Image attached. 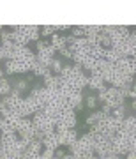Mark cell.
Wrapping results in <instances>:
<instances>
[{"label": "cell", "instance_id": "8", "mask_svg": "<svg viewBox=\"0 0 136 159\" xmlns=\"http://www.w3.org/2000/svg\"><path fill=\"white\" fill-rule=\"evenodd\" d=\"M39 156H41V159H53V150L51 148H43Z\"/></svg>", "mask_w": 136, "mask_h": 159}, {"label": "cell", "instance_id": "12", "mask_svg": "<svg viewBox=\"0 0 136 159\" xmlns=\"http://www.w3.org/2000/svg\"><path fill=\"white\" fill-rule=\"evenodd\" d=\"M0 43H2V39H0Z\"/></svg>", "mask_w": 136, "mask_h": 159}, {"label": "cell", "instance_id": "4", "mask_svg": "<svg viewBox=\"0 0 136 159\" xmlns=\"http://www.w3.org/2000/svg\"><path fill=\"white\" fill-rule=\"evenodd\" d=\"M12 92V85L7 78H0V96H9Z\"/></svg>", "mask_w": 136, "mask_h": 159}, {"label": "cell", "instance_id": "10", "mask_svg": "<svg viewBox=\"0 0 136 159\" xmlns=\"http://www.w3.org/2000/svg\"><path fill=\"white\" fill-rule=\"evenodd\" d=\"M125 159H136V150H129L125 154Z\"/></svg>", "mask_w": 136, "mask_h": 159}, {"label": "cell", "instance_id": "5", "mask_svg": "<svg viewBox=\"0 0 136 159\" xmlns=\"http://www.w3.org/2000/svg\"><path fill=\"white\" fill-rule=\"evenodd\" d=\"M62 67H64L62 60L53 57V60H51V66H50V71H51V73L55 74V76H58V74H60V71H62Z\"/></svg>", "mask_w": 136, "mask_h": 159}, {"label": "cell", "instance_id": "9", "mask_svg": "<svg viewBox=\"0 0 136 159\" xmlns=\"http://www.w3.org/2000/svg\"><path fill=\"white\" fill-rule=\"evenodd\" d=\"M60 55H62L66 60H73V51L69 50V48H66V50H62L60 51Z\"/></svg>", "mask_w": 136, "mask_h": 159}, {"label": "cell", "instance_id": "2", "mask_svg": "<svg viewBox=\"0 0 136 159\" xmlns=\"http://www.w3.org/2000/svg\"><path fill=\"white\" fill-rule=\"evenodd\" d=\"M83 94V104H85V108L88 110H96L97 108V104H99V101H97V97L96 94H92V92H81Z\"/></svg>", "mask_w": 136, "mask_h": 159}, {"label": "cell", "instance_id": "11", "mask_svg": "<svg viewBox=\"0 0 136 159\" xmlns=\"http://www.w3.org/2000/svg\"><path fill=\"white\" fill-rule=\"evenodd\" d=\"M0 78H4V69H2V64H0Z\"/></svg>", "mask_w": 136, "mask_h": 159}, {"label": "cell", "instance_id": "7", "mask_svg": "<svg viewBox=\"0 0 136 159\" xmlns=\"http://www.w3.org/2000/svg\"><path fill=\"white\" fill-rule=\"evenodd\" d=\"M71 35L74 39H81V37H85V30H83V27H71Z\"/></svg>", "mask_w": 136, "mask_h": 159}, {"label": "cell", "instance_id": "1", "mask_svg": "<svg viewBox=\"0 0 136 159\" xmlns=\"http://www.w3.org/2000/svg\"><path fill=\"white\" fill-rule=\"evenodd\" d=\"M50 44L55 48V51H62V50H66V48H67L66 37H64V35H58V34H53V35H51Z\"/></svg>", "mask_w": 136, "mask_h": 159}, {"label": "cell", "instance_id": "6", "mask_svg": "<svg viewBox=\"0 0 136 159\" xmlns=\"http://www.w3.org/2000/svg\"><path fill=\"white\" fill-rule=\"evenodd\" d=\"M55 32H57V30H55V25H44V27H39V34L43 35V37H51Z\"/></svg>", "mask_w": 136, "mask_h": 159}, {"label": "cell", "instance_id": "3", "mask_svg": "<svg viewBox=\"0 0 136 159\" xmlns=\"http://www.w3.org/2000/svg\"><path fill=\"white\" fill-rule=\"evenodd\" d=\"M104 119V115L101 113V110H94V111H92L90 115H88V117H87L85 119V124L87 125H94V124H97V122H101V120Z\"/></svg>", "mask_w": 136, "mask_h": 159}]
</instances>
